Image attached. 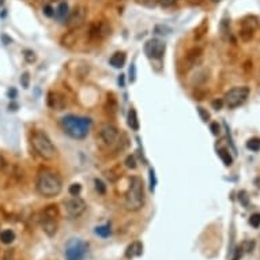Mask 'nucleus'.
Listing matches in <instances>:
<instances>
[{"instance_id": "f257e3e1", "label": "nucleus", "mask_w": 260, "mask_h": 260, "mask_svg": "<svg viewBox=\"0 0 260 260\" xmlns=\"http://www.w3.org/2000/svg\"><path fill=\"white\" fill-rule=\"evenodd\" d=\"M36 189L44 198H55L63 189L62 177L52 169H40L36 181Z\"/></svg>"}, {"instance_id": "f03ea898", "label": "nucleus", "mask_w": 260, "mask_h": 260, "mask_svg": "<svg viewBox=\"0 0 260 260\" xmlns=\"http://www.w3.org/2000/svg\"><path fill=\"white\" fill-rule=\"evenodd\" d=\"M60 124H62L64 132L71 138H74V139H85L90 132L92 120L87 119V117L68 115L63 117Z\"/></svg>"}, {"instance_id": "7ed1b4c3", "label": "nucleus", "mask_w": 260, "mask_h": 260, "mask_svg": "<svg viewBox=\"0 0 260 260\" xmlns=\"http://www.w3.org/2000/svg\"><path fill=\"white\" fill-rule=\"evenodd\" d=\"M145 206V185L138 176L131 177L130 187L125 195V208L130 211H139Z\"/></svg>"}, {"instance_id": "20e7f679", "label": "nucleus", "mask_w": 260, "mask_h": 260, "mask_svg": "<svg viewBox=\"0 0 260 260\" xmlns=\"http://www.w3.org/2000/svg\"><path fill=\"white\" fill-rule=\"evenodd\" d=\"M32 145H33L34 151L44 159L56 158L58 155V150L53 146L52 140L49 139V136L43 132V131H36L32 135Z\"/></svg>"}, {"instance_id": "39448f33", "label": "nucleus", "mask_w": 260, "mask_h": 260, "mask_svg": "<svg viewBox=\"0 0 260 260\" xmlns=\"http://www.w3.org/2000/svg\"><path fill=\"white\" fill-rule=\"evenodd\" d=\"M249 97V87L248 86H238L233 87L225 94L223 102L226 104L227 108L234 109L237 106L242 105L246 101V98Z\"/></svg>"}, {"instance_id": "423d86ee", "label": "nucleus", "mask_w": 260, "mask_h": 260, "mask_svg": "<svg viewBox=\"0 0 260 260\" xmlns=\"http://www.w3.org/2000/svg\"><path fill=\"white\" fill-rule=\"evenodd\" d=\"M89 244L86 241L73 238L67 242L66 246V260H83L87 255Z\"/></svg>"}, {"instance_id": "0eeeda50", "label": "nucleus", "mask_w": 260, "mask_h": 260, "mask_svg": "<svg viewBox=\"0 0 260 260\" xmlns=\"http://www.w3.org/2000/svg\"><path fill=\"white\" fill-rule=\"evenodd\" d=\"M86 15H87V10L86 7L83 6H77L70 14H68L67 20H66V25L70 30H75L79 29L85 21H86Z\"/></svg>"}, {"instance_id": "6e6552de", "label": "nucleus", "mask_w": 260, "mask_h": 260, "mask_svg": "<svg viewBox=\"0 0 260 260\" xmlns=\"http://www.w3.org/2000/svg\"><path fill=\"white\" fill-rule=\"evenodd\" d=\"M64 208H66V211H67L70 217L78 218L81 217L86 210V203L79 196H71V198L64 200Z\"/></svg>"}, {"instance_id": "1a4fd4ad", "label": "nucleus", "mask_w": 260, "mask_h": 260, "mask_svg": "<svg viewBox=\"0 0 260 260\" xmlns=\"http://www.w3.org/2000/svg\"><path fill=\"white\" fill-rule=\"evenodd\" d=\"M166 51V45L164 41L158 39L149 40L145 44V53L149 59H161L165 55Z\"/></svg>"}, {"instance_id": "9d476101", "label": "nucleus", "mask_w": 260, "mask_h": 260, "mask_svg": "<svg viewBox=\"0 0 260 260\" xmlns=\"http://www.w3.org/2000/svg\"><path fill=\"white\" fill-rule=\"evenodd\" d=\"M100 136L106 145H115L119 142V130L116 125L106 123V124H102L100 128Z\"/></svg>"}, {"instance_id": "9b49d317", "label": "nucleus", "mask_w": 260, "mask_h": 260, "mask_svg": "<svg viewBox=\"0 0 260 260\" xmlns=\"http://www.w3.org/2000/svg\"><path fill=\"white\" fill-rule=\"evenodd\" d=\"M256 28H257V20H256L255 17L245 18V20L242 21V28H241L240 32L241 39L244 40V41H249L252 39V36H253V32H255Z\"/></svg>"}, {"instance_id": "f8f14e48", "label": "nucleus", "mask_w": 260, "mask_h": 260, "mask_svg": "<svg viewBox=\"0 0 260 260\" xmlns=\"http://www.w3.org/2000/svg\"><path fill=\"white\" fill-rule=\"evenodd\" d=\"M48 106L53 111H63L67 106V100L59 92H51L48 94Z\"/></svg>"}, {"instance_id": "ddd939ff", "label": "nucleus", "mask_w": 260, "mask_h": 260, "mask_svg": "<svg viewBox=\"0 0 260 260\" xmlns=\"http://www.w3.org/2000/svg\"><path fill=\"white\" fill-rule=\"evenodd\" d=\"M202 55H203V51L200 48H192L191 51H188V53L185 55V59H184V67L189 70V68H192L193 66H196L199 62H200V59H202Z\"/></svg>"}, {"instance_id": "4468645a", "label": "nucleus", "mask_w": 260, "mask_h": 260, "mask_svg": "<svg viewBox=\"0 0 260 260\" xmlns=\"http://www.w3.org/2000/svg\"><path fill=\"white\" fill-rule=\"evenodd\" d=\"M39 221L47 236L53 237L58 233V219H53V218H40Z\"/></svg>"}, {"instance_id": "2eb2a0df", "label": "nucleus", "mask_w": 260, "mask_h": 260, "mask_svg": "<svg viewBox=\"0 0 260 260\" xmlns=\"http://www.w3.org/2000/svg\"><path fill=\"white\" fill-rule=\"evenodd\" d=\"M109 34H111V26L105 22H100L92 26V36L97 39H105Z\"/></svg>"}, {"instance_id": "dca6fc26", "label": "nucleus", "mask_w": 260, "mask_h": 260, "mask_svg": "<svg viewBox=\"0 0 260 260\" xmlns=\"http://www.w3.org/2000/svg\"><path fill=\"white\" fill-rule=\"evenodd\" d=\"M143 253V244L140 241H134L132 244L127 246L125 249V257L127 259H134V257H139Z\"/></svg>"}, {"instance_id": "f3484780", "label": "nucleus", "mask_w": 260, "mask_h": 260, "mask_svg": "<svg viewBox=\"0 0 260 260\" xmlns=\"http://www.w3.org/2000/svg\"><path fill=\"white\" fill-rule=\"evenodd\" d=\"M68 14H70V10H68V5L66 3V2H62L60 5L58 6V9L55 10V18L58 21H60V22H63V21L67 20Z\"/></svg>"}, {"instance_id": "a211bd4d", "label": "nucleus", "mask_w": 260, "mask_h": 260, "mask_svg": "<svg viewBox=\"0 0 260 260\" xmlns=\"http://www.w3.org/2000/svg\"><path fill=\"white\" fill-rule=\"evenodd\" d=\"M40 218H53V219H58L59 207L56 204H49V206L44 208L43 211L40 212Z\"/></svg>"}, {"instance_id": "6ab92c4d", "label": "nucleus", "mask_w": 260, "mask_h": 260, "mask_svg": "<svg viewBox=\"0 0 260 260\" xmlns=\"http://www.w3.org/2000/svg\"><path fill=\"white\" fill-rule=\"evenodd\" d=\"M125 62H127V56H125L124 52H116L111 59H109V63L111 66H113L115 68H121L124 67Z\"/></svg>"}, {"instance_id": "aec40b11", "label": "nucleus", "mask_w": 260, "mask_h": 260, "mask_svg": "<svg viewBox=\"0 0 260 260\" xmlns=\"http://www.w3.org/2000/svg\"><path fill=\"white\" fill-rule=\"evenodd\" d=\"M15 240V233L11 229H6V230L0 231V241L6 244V245H10Z\"/></svg>"}, {"instance_id": "412c9836", "label": "nucleus", "mask_w": 260, "mask_h": 260, "mask_svg": "<svg viewBox=\"0 0 260 260\" xmlns=\"http://www.w3.org/2000/svg\"><path fill=\"white\" fill-rule=\"evenodd\" d=\"M128 125L131 127V130H139V120H138V115L134 108H131L130 113H128Z\"/></svg>"}, {"instance_id": "4be33fe9", "label": "nucleus", "mask_w": 260, "mask_h": 260, "mask_svg": "<svg viewBox=\"0 0 260 260\" xmlns=\"http://www.w3.org/2000/svg\"><path fill=\"white\" fill-rule=\"evenodd\" d=\"M218 155L221 157L222 162L226 165V166H230L233 164V158H231V155L229 154V151L226 149H219L218 150Z\"/></svg>"}, {"instance_id": "5701e85b", "label": "nucleus", "mask_w": 260, "mask_h": 260, "mask_svg": "<svg viewBox=\"0 0 260 260\" xmlns=\"http://www.w3.org/2000/svg\"><path fill=\"white\" fill-rule=\"evenodd\" d=\"M97 236L102 237V238H106V237L111 236V226L109 225H102V226H97L96 230H94Z\"/></svg>"}, {"instance_id": "b1692460", "label": "nucleus", "mask_w": 260, "mask_h": 260, "mask_svg": "<svg viewBox=\"0 0 260 260\" xmlns=\"http://www.w3.org/2000/svg\"><path fill=\"white\" fill-rule=\"evenodd\" d=\"M246 147L252 151H259L260 150V139L259 138H252L246 142Z\"/></svg>"}, {"instance_id": "393cba45", "label": "nucleus", "mask_w": 260, "mask_h": 260, "mask_svg": "<svg viewBox=\"0 0 260 260\" xmlns=\"http://www.w3.org/2000/svg\"><path fill=\"white\" fill-rule=\"evenodd\" d=\"M81 191H82V185L78 183H74L73 185H70V188H68V192H70L71 196H79Z\"/></svg>"}, {"instance_id": "a878e982", "label": "nucleus", "mask_w": 260, "mask_h": 260, "mask_svg": "<svg viewBox=\"0 0 260 260\" xmlns=\"http://www.w3.org/2000/svg\"><path fill=\"white\" fill-rule=\"evenodd\" d=\"M249 225L252 227H255V229H257L260 226V212H255V214L250 215Z\"/></svg>"}, {"instance_id": "bb28decb", "label": "nucleus", "mask_w": 260, "mask_h": 260, "mask_svg": "<svg viewBox=\"0 0 260 260\" xmlns=\"http://www.w3.org/2000/svg\"><path fill=\"white\" fill-rule=\"evenodd\" d=\"M154 32L157 34H162V36H166V34H169L170 32H172V29H170V28H168V26H164V25H158V26H155Z\"/></svg>"}, {"instance_id": "cd10ccee", "label": "nucleus", "mask_w": 260, "mask_h": 260, "mask_svg": "<svg viewBox=\"0 0 260 260\" xmlns=\"http://www.w3.org/2000/svg\"><path fill=\"white\" fill-rule=\"evenodd\" d=\"M94 184H96L97 192L101 193V195H104V193L106 192V187H105V184H104V181H102V180H98V178H96Z\"/></svg>"}, {"instance_id": "c85d7f7f", "label": "nucleus", "mask_w": 260, "mask_h": 260, "mask_svg": "<svg viewBox=\"0 0 260 260\" xmlns=\"http://www.w3.org/2000/svg\"><path fill=\"white\" fill-rule=\"evenodd\" d=\"M24 58L25 60L28 63H34L36 62V55H34L33 51H30V49H26L24 52Z\"/></svg>"}, {"instance_id": "c756f323", "label": "nucleus", "mask_w": 260, "mask_h": 260, "mask_svg": "<svg viewBox=\"0 0 260 260\" xmlns=\"http://www.w3.org/2000/svg\"><path fill=\"white\" fill-rule=\"evenodd\" d=\"M221 30H222V36H223V37H225V36H229V37H230V28H229V22H227L226 20L222 21Z\"/></svg>"}, {"instance_id": "7c9ffc66", "label": "nucleus", "mask_w": 260, "mask_h": 260, "mask_svg": "<svg viewBox=\"0 0 260 260\" xmlns=\"http://www.w3.org/2000/svg\"><path fill=\"white\" fill-rule=\"evenodd\" d=\"M198 112H199V115H200V119H202L204 123H207L208 120H210V113H208L204 108H202V106H199L198 108Z\"/></svg>"}, {"instance_id": "2f4dec72", "label": "nucleus", "mask_w": 260, "mask_h": 260, "mask_svg": "<svg viewBox=\"0 0 260 260\" xmlns=\"http://www.w3.org/2000/svg\"><path fill=\"white\" fill-rule=\"evenodd\" d=\"M125 165H127V168L130 169H135L136 168V159L134 155H128L127 159H125Z\"/></svg>"}, {"instance_id": "473e14b6", "label": "nucleus", "mask_w": 260, "mask_h": 260, "mask_svg": "<svg viewBox=\"0 0 260 260\" xmlns=\"http://www.w3.org/2000/svg\"><path fill=\"white\" fill-rule=\"evenodd\" d=\"M241 248L244 249V252H252L255 248V242L253 241H245V242H242Z\"/></svg>"}, {"instance_id": "72a5a7b5", "label": "nucleus", "mask_w": 260, "mask_h": 260, "mask_svg": "<svg viewBox=\"0 0 260 260\" xmlns=\"http://www.w3.org/2000/svg\"><path fill=\"white\" fill-rule=\"evenodd\" d=\"M238 200H240L241 204H242L244 207H246V206H248V193H246L245 191H241V192L238 193Z\"/></svg>"}, {"instance_id": "f704fd0d", "label": "nucleus", "mask_w": 260, "mask_h": 260, "mask_svg": "<svg viewBox=\"0 0 260 260\" xmlns=\"http://www.w3.org/2000/svg\"><path fill=\"white\" fill-rule=\"evenodd\" d=\"M29 81H30L29 73L22 74V77H21V85H22L25 89H28V87H29Z\"/></svg>"}, {"instance_id": "c9c22d12", "label": "nucleus", "mask_w": 260, "mask_h": 260, "mask_svg": "<svg viewBox=\"0 0 260 260\" xmlns=\"http://www.w3.org/2000/svg\"><path fill=\"white\" fill-rule=\"evenodd\" d=\"M3 260H15L14 256V250L13 249H7L3 255Z\"/></svg>"}, {"instance_id": "e433bc0d", "label": "nucleus", "mask_w": 260, "mask_h": 260, "mask_svg": "<svg viewBox=\"0 0 260 260\" xmlns=\"http://www.w3.org/2000/svg\"><path fill=\"white\" fill-rule=\"evenodd\" d=\"M159 3H161L162 7L168 9V7H172L174 3H177V0H159Z\"/></svg>"}, {"instance_id": "4c0bfd02", "label": "nucleus", "mask_w": 260, "mask_h": 260, "mask_svg": "<svg viewBox=\"0 0 260 260\" xmlns=\"http://www.w3.org/2000/svg\"><path fill=\"white\" fill-rule=\"evenodd\" d=\"M158 2H159V0H142V3H143V6H146V7H149V9H153V7H155Z\"/></svg>"}, {"instance_id": "58836bf2", "label": "nucleus", "mask_w": 260, "mask_h": 260, "mask_svg": "<svg viewBox=\"0 0 260 260\" xmlns=\"http://www.w3.org/2000/svg\"><path fill=\"white\" fill-rule=\"evenodd\" d=\"M211 105L215 111H219V109H222V106H223V101L222 100H214L211 102Z\"/></svg>"}, {"instance_id": "ea45409f", "label": "nucleus", "mask_w": 260, "mask_h": 260, "mask_svg": "<svg viewBox=\"0 0 260 260\" xmlns=\"http://www.w3.org/2000/svg\"><path fill=\"white\" fill-rule=\"evenodd\" d=\"M44 14L51 18V17H53V15H55V10H53L51 6H45V7H44Z\"/></svg>"}, {"instance_id": "a19ab883", "label": "nucleus", "mask_w": 260, "mask_h": 260, "mask_svg": "<svg viewBox=\"0 0 260 260\" xmlns=\"http://www.w3.org/2000/svg\"><path fill=\"white\" fill-rule=\"evenodd\" d=\"M150 183H151L150 188H151V191H153L155 187V174H154V170H153V169L150 170Z\"/></svg>"}, {"instance_id": "79ce46f5", "label": "nucleus", "mask_w": 260, "mask_h": 260, "mask_svg": "<svg viewBox=\"0 0 260 260\" xmlns=\"http://www.w3.org/2000/svg\"><path fill=\"white\" fill-rule=\"evenodd\" d=\"M210 128H211L212 135L217 136L218 134H219V125H218V123H212V124L210 125Z\"/></svg>"}, {"instance_id": "37998d69", "label": "nucleus", "mask_w": 260, "mask_h": 260, "mask_svg": "<svg viewBox=\"0 0 260 260\" xmlns=\"http://www.w3.org/2000/svg\"><path fill=\"white\" fill-rule=\"evenodd\" d=\"M130 75H132V77H131V82H134V81H135V66H134V64H132L130 68Z\"/></svg>"}, {"instance_id": "c03bdc74", "label": "nucleus", "mask_w": 260, "mask_h": 260, "mask_svg": "<svg viewBox=\"0 0 260 260\" xmlns=\"http://www.w3.org/2000/svg\"><path fill=\"white\" fill-rule=\"evenodd\" d=\"M5 165H6L5 158H3V157L0 155V170H3V168H5Z\"/></svg>"}, {"instance_id": "a18cd8bd", "label": "nucleus", "mask_w": 260, "mask_h": 260, "mask_svg": "<svg viewBox=\"0 0 260 260\" xmlns=\"http://www.w3.org/2000/svg\"><path fill=\"white\" fill-rule=\"evenodd\" d=\"M9 96H10L11 98H14V97L17 96V90H15V89H13V90H10V92H9Z\"/></svg>"}, {"instance_id": "49530a36", "label": "nucleus", "mask_w": 260, "mask_h": 260, "mask_svg": "<svg viewBox=\"0 0 260 260\" xmlns=\"http://www.w3.org/2000/svg\"><path fill=\"white\" fill-rule=\"evenodd\" d=\"M212 3H219V2H221V0H211Z\"/></svg>"}]
</instances>
